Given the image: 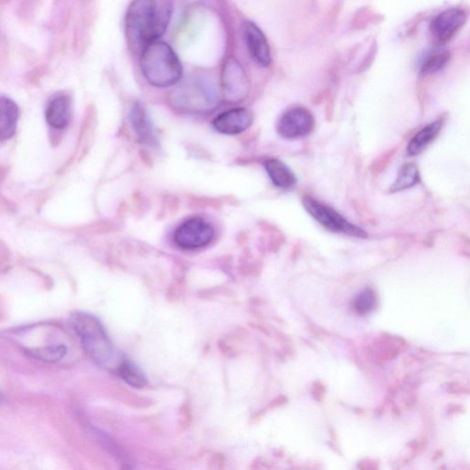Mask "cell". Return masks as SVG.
Returning <instances> with one entry per match:
<instances>
[{
    "label": "cell",
    "instance_id": "obj_10",
    "mask_svg": "<svg viewBox=\"0 0 470 470\" xmlns=\"http://www.w3.org/2000/svg\"><path fill=\"white\" fill-rule=\"evenodd\" d=\"M466 17L460 9H450L437 15L431 22V34L438 43L450 42L464 27Z\"/></svg>",
    "mask_w": 470,
    "mask_h": 470
},
{
    "label": "cell",
    "instance_id": "obj_3",
    "mask_svg": "<svg viewBox=\"0 0 470 470\" xmlns=\"http://www.w3.org/2000/svg\"><path fill=\"white\" fill-rule=\"evenodd\" d=\"M72 326L91 358L105 368H115L125 361L115 350L103 325L95 317L87 313L73 316Z\"/></svg>",
    "mask_w": 470,
    "mask_h": 470
},
{
    "label": "cell",
    "instance_id": "obj_9",
    "mask_svg": "<svg viewBox=\"0 0 470 470\" xmlns=\"http://www.w3.org/2000/svg\"><path fill=\"white\" fill-rule=\"evenodd\" d=\"M254 115L246 108H235L219 114L212 121L213 129L225 135H238L253 125Z\"/></svg>",
    "mask_w": 470,
    "mask_h": 470
},
{
    "label": "cell",
    "instance_id": "obj_6",
    "mask_svg": "<svg viewBox=\"0 0 470 470\" xmlns=\"http://www.w3.org/2000/svg\"><path fill=\"white\" fill-rule=\"evenodd\" d=\"M213 227L206 220L195 217L183 222L173 235L175 243L185 250H196L207 246L213 240Z\"/></svg>",
    "mask_w": 470,
    "mask_h": 470
},
{
    "label": "cell",
    "instance_id": "obj_13",
    "mask_svg": "<svg viewBox=\"0 0 470 470\" xmlns=\"http://www.w3.org/2000/svg\"><path fill=\"white\" fill-rule=\"evenodd\" d=\"M130 120L139 140L150 146L158 144L153 123L141 104H135L130 112Z\"/></svg>",
    "mask_w": 470,
    "mask_h": 470
},
{
    "label": "cell",
    "instance_id": "obj_5",
    "mask_svg": "<svg viewBox=\"0 0 470 470\" xmlns=\"http://www.w3.org/2000/svg\"><path fill=\"white\" fill-rule=\"evenodd\" d=\"M303 204L305 211L327 230L355 238L365 239L367 237L365 230L352 224L334 208L314 199V197L304 196Z\"/></svg>",
    "mask_w": 470,
    "mask_h": 470
},
{
    "label": "cell",
    "instance_id": "obj_17",
    "mask_svg": "<svg viewBox=\"0 0 470 470\" xmlns=\"http://www.w3.org/2000/svg\"><path fill=\"white\" fill-rule=\"evenodd\" d=\"M420 181V173L418 167L412 163L404 165L399 173L397 179L389 188L390 193L401 192L409 189Z\"/></svg>",
    "mask_w": 470,
    "mask_h": 470
},
{
    "label": "cell",
    "instance_id": "obj_18",
    "mask_svg": "<svg viewBox=\"0 0 470 470\" xmlns=\"http://www.w3.org/2000/svg\"><path fill=\"white\" fill-rule=\"evenodd\" d=\"M451 55L443 49H435L423 58L420 65V73L424 75H431L442 70L450 62Z\"/></svg>",
    "mask_w": 470,
    "mask_h": 470
},
{
    "label": "cell",
    "instance_id": "obj_11",
    "mask_svg": "<svg viewBox=\"0 0 470 470\" xmlns=\"http://www.w3.org/2000/svg\"><path fill=\"white\" fill-rule=\"evenodd\" d=\"M243 37L252 58L262 67L271 65L269 42L262 30L253 21H244Z\"/></svg>",
    "mask_w": 470,
    "mask_h": 470
},
{
    "label": "cell",
    "instance_id": "obj_15",
    "mask_svg": "<svg viewBox=\"0 0 470 470\" xmlns=\"http://www.w3.org/2000/svg\"><path fill=\"white\" fill-rule=\"evenodd\" d=\"M19 108L17 104L7 96L0 100V135L3 141L12 138L17 129Z\"/></svg>",
    "mask_w": 470,
    "mask_h": 470
},
{
    "label": "cell",
    "instance_id": "obj_7",
    "mask_svg": "<svg viewBox=\"0 0 470 470\" xmlns=\"http://www.w3.org/2000/svg\"><path fill=\"white\" fill-rule=\"evenodd\" d=\"M222 95L229 104H240L249 96L250 83L243 67L235 60L227 63L222 72Z\"/></svg>",
    "mask_w": 470,
    "mask_h": 470
},
{
    "label": "cell",
    "instance_id": "obj_16",
    "mask_svg": "<svg viewBox=\"0 0 470 470\" xmlns=\"http://www.w3.org/2000/svg\"><path fill=\"white\" fill-rule=\"evenodd\" d=\"M443 128V120L437 119L420 129L410 141L407 152L410 156L422 153L426 148L437 137Z\"/></svg>",
    "mask_w": 470,
    "mask_h": 470
},
{
    "label": "cell",
    "instance_id": "obj_1",
    "mask_svg": "<svg viewBox=\"0 0 470 470\" xmlns=\"http://www.w3.org/2000/svg\"><path fill=\"white\" fill-rule=\"evenodd\" d=\"M173 6L169 0H133L126 15V37L131 50L140 53L160 40L170 22Z\"/></svg>",
    "mask_w": 470,
    "mask_h": 470
},
{
    "label": "cell",
    "instance_id": "obj_8",
    "mask_svg": "<svg viewBox=\"0 0 470 470\" xmlns=\"http://www.w3.org/2000/svg\"><path fill=\"white\" fill-rule=\"evenodd\" d=\"M312 113L304 107H294L282 114L277 132L284 139H298L309 135L314 128Z\"/></svg>",
    "mask_w": 470,
    "mask_h": 470
},
{
    "label": "cell",
    "instance_id": "obj_2",
    "mask_svg": "<svg viewBox=\"0 0 470 470\" xmlns=\"http://www.w3.org/2000/svg\"><path fill=\"white\" fill-rule=\"evenodd\" d=\"M143 76L153 87L166 89L177 85L183 76L182 63L168 43L158 40L140 54Z\"/></svg>",
    "mask_w": 470,
    "mask_h": 470
},
{
    "label": "cell",
    "instance_id": "obj_19",
    "mask_svg": "<svg viewBox=\"0 0 470 470\" xmlns=\"http://www.w3.org/2000/svg\"><path fill=\"white\" fill-rule=\"evenodd\" d=\"M117 373L123 381L135 388H142L147 382L140 367L128 359L122 362Z\"/></svg>",
    "mask_w": 470,
    "mask_h": 470
},
{
    "label": "cell",
    "instance_id": "obj_12",
    "mask_svg": "<svg viewBox=\"0 0 470 470\" xmlns=\"http://www.w3.org/2000/svg\"><path fill=\"white\" fill-rule=\"evenodd\" d=\"M45 119L49 126L63 130L72 119V100L66 94H58L49 102L45 110Z\"/></svg>",
    "mask_w": 470,
    "mask_h": 470
},
{
    "label": "cell",
    "instance_id": "obj_20",
    "mask_svg": "<svg viewBox=\"0 0 470 470\" xmlns=\"http://www.w3.org/2000/svg\"><path fill=\"white\" fill-rule=\"evenodd\" d=\"M377 304V297L373 289L363 290L354 302V308L359 314H366L373 311Z\"/></svg>",
    "mask_w": 470,
    "mask_h": 470
},
{
    "label": "cell",
    "instance_id": "obj_14",
    "mask_svg": "<svg viewBox=\"0 0 470 470\" xmlns=\"http://www.w3.org/2000/svg\"><path fill=\"white\" fill-rule=\"evenodd\" d=\"M264 167L269 180L276 188L288 190L296 186L297 178L294 172L282 161L270 158L265 161Z\"/></svg>",
    "mask_w": 470,
    "mask_h": 470
},
{
    "label": "cell",
    "instance_id": "obj_4",
    "mask_svg": "<svg viewBox=\"0 0 470 470\" xmlns=\"http://www.w3.org/2000/svg\"><path fill=\"white\" fill-rule=\"evenodd\" d=\"M173 107L188 114H208L219 106V96L214 87L203 80L184 82L169 96Z\"/></svg>",
    "mask_w": 470,
    "mask_h": 470
}]
</instances>
